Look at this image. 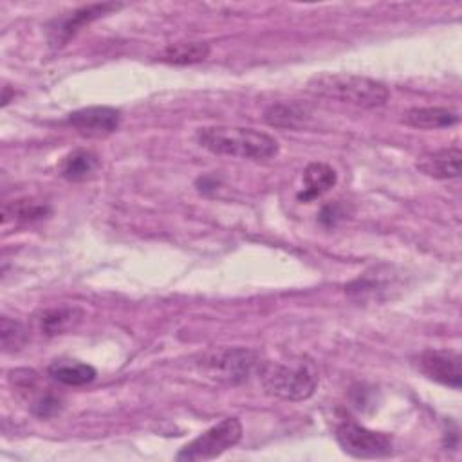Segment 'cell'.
<instances>
[{
    "label": "cell",
    "instance_id": "14",
    "mask_svg": "<svg viewBox=\"0 0 462 462\" xmlns=\"http://www.w3.org/2000/svg\"><path fill=\"white\" fill-rule=\"evenodd\" d=\"M337 180L332 166L327 162H310L303 171V189L298 193V200L309 202L325 191H328Z\"/></svg>",
    "mask_w": 462,
    "mask_h": 462
},
{
    "label": "cell",
    "instance_id": "10",
    "mask_svg": "<svg viewBox=\"0 0 462 462\" xmlns=\"http://www.w3.org/2000/svg\"><path fill=\"white\" fill-rule=\"evenodd\" d=\"M462 152L458 146L442 148L422 155L417 161V168L433 179H457L460 175Z\"/></svg>",
    "mask_w": 462,
    "mask_h": 462
},
{
    "label": "cell",
    "instance_id": "18",
    "mask_svg": "<svg viewBox=\"0 0 462 462\" xmlns=\"http://www.w3.org/2000/svg\"><path fill=\"white\" fill-rule=\"evenodd\" d=\"M307 116H309L307 108L300 103H294V101L273 103L263 112V119L271 126H289V128H294V126L301 125Z\"/></svg>",
    "mask_w": 462,
    "mask_h": 462
},
{
    "label": "cell",
    "instance_id": "19",
    "mask_svg": "<svg viewBox=\"0 0 462 462\" xmlns=\"http://www.w3.org/2000/svg\"><path fill=\"white\" fill-rule=\"evenodd\" d=\"M27 339H29V332H27V327L22 321L2 316V319H0V341H2L4 352L20 350L27 343Z\"/></svg>",
    "mask_w": 462,
    "mask_h": 462
},
{
    "label": "cell",
    "instance_id": "17",
    "mask_svg": "<svg viewBox=\"0 0 462 462\" xmlns=\"http://www.w3.org/2000/svg\"><path fill=\"white\" fill-rule=\"evenodd\" d=\"M49 206L47 202L36 200L32 197L27 199H16L13 202L4 204V211H2V222L7 224L9 220L16 222V224H29L34 220L43 218L49 213Z\"/></svg>",
    "mask_w": 462,
    "mask_h": 462
},
{
    "label": "cell",
    "instance_id": "3",
    "mask_svg": "<svg viewBox=\"0 0 462 462\" xmlns=\"http://www.w3.org/2000/svg\"><path fill=\"white\" fill-rule=\"evenodd\" d=\"M265 393L283 401L309 399L318 388V370L310 359L298 357L289 363H263L258 368Z\"/></svg>",
    "mask_w": 462,
    "mask_h": 462
},
{
    "label": "cell",
    "instance_id": "15",
    "mask_svg": "<svg viewBox=\"0 0 462 462\" xmlns=\"http://www.w3.org/2000/svg\"><path fill=\"white\" fill-rule=\"evenodd\" d=\"M47 374L67 386H85L96 379V368L92 365L74 359H56L49 365Z\"/></svg>",
    "mask_w": 462,
    "mask_h": 462
},
{
    "label": "cell",
    "instance_id": "9",
    "mask_svg": "<svg viewBox=\"0 0 462 462\" xmlns=\"http://www.w3.org/2000/svg\"><path fill=\"white\" fill-rule=\"evenodd\" d=\"M460 354L453 350H424L419 356V368L430 379L458 390L462 386Z\"/></svg>",
    "mask_w": 462,
    "mask_h": 462
},
{
    "label": "cell",
    "instance_id": "11",
    "mask_svg": "<svg viewBox=\"0 0 462 462\" xmlns=\"http://www.w3.org/2000/svg\"><path fill=\"white\" fill-rule=\"evenodd\" d=\"M458 114L446 106H417L410 108L402 121L408 126L419 128V130H435V128H446L458 123Z\"/></svg>",
    "mask_w": 462,
    "mask_h": 462
},
{
    "label": "cell",
    "instance_id": "5",
    "mask_svg": "<svg viewBox=\"0 0 462 462\" xmlns=\"http://www.w3.org/2000/svg\"><path fill=\"white\" fill-rule=\"evenodd\" d=\"M336 440L339 448L354 458H383L393 451L390 435L368 430L352 420L341 422L336 428Z\"/></svg>",
    "mask_w": 462,
    "mask_h": 462
},
{
    "label": "cell",
    "instance_id": "7",
    "mask_svg": "<svg viewBox=\"0 0 462 462\" xmlns=\"http://www.w3.org/2000/svg\"><path fill=\"white\" fill-rule=\"evenodd\" d=\"M67 123L83 137L99 139L114 134L121 125V112L114 106H85L69 114Z\"/></svg>",
    "mask_w": 462,
    "mask_h": 462
},
{
    "label": "cell",
    "instance_id": "13",
    "mask_svg": "<svg viewBox=\"0 0 462 462\" xmlns=\"http://www.w3.org/2000/svg\"><path fill=\"white\" fill-rule=\"evenodd\" d=\"M83 318V310L76 305H60L43 310L40 316V328L45 336H60L65 332H70L79 325Z\"/></svg>",
    "mask_w": 462,
    "mask_h": 462
},
{
    "label": "cell",
    "instance_id": "6",
    "mask_svg": "<svg viewBox=\"0 0 462 462\" xmlns=\"http://www.w3.org/2000/svg\"><path fill=\"white\" fill-rule=\"evenodd\" d=\"M258 359L254 352L247 348H224L211 352L204 357L202 366L217 381L227 384H238L249 377Z\"/></svg>",
    "mask_w": 462,
    "mask_h": 462
},
{
    "label": "cell",
    "instance_id": "8",
    "mask_svg": "<svg viewBox=\"0 0 462 462\" xmlns=\"http://www.w3.org/2000/svg\"><path fill=\"white\" fill-rule=\"evenodd\" d=\"M121 4L114 2H103V4H90L83 5L61 18H56L49 25V42L52 47H61L74 36L83 25H88L90 22L101 18L103 14H108L110 11H117Z\"/></svg>",
    "mask_w": 462,
    "mask_h": 462
},
{
    "label": "cell",
    "instance_id": "1",
    "mask_svg": "<svg viewBox=\"0 0 462 462\" xmlns=\"http://www.w3.org/2000/svg\"><path fill=\"white\" fill-rule=\"evenodd\" d=\"M195 139L199 146L211 153L251 161L271 159L280 148L278 141L265 132L229 125L202 126L197 130Z\"/></svg>",
    "mask_w": 462,
    "mask_h": 462
},
{
    "label": "cell",
    "instance_id": "16",
    "mask_svg": "<svg viewBox=\"0 0 462 462\" xmlns=\"http://www.w3.org/2000/svg\"><path fill=\"white\" fill-rule=\"evenodd\" d=\"M209 56V45L206 42H175L168 43L159 60L170 65H193L200 63Z\"/></svg>",
    "mask_w": 462,
    "mask_h": 462
},
{
    "label": "cell",
    "instance_id": "2",
    "mask_svg": "<svg viewBox=\"0 0 462 462\" xmlns=\"http://www.w3.org/2000/svg\"><path fill=\"white\" fill-rule=\"evenodd\" d=\"M307 92L316 97L339 101L357 108H377L390 97V90L384 83L348 72L316 74L307 81Z\"/></svg>",
    "mask_w": 462,
    "mask_h": 462
},
{
    "label": "cell",
    "instance_id": "12",
    "mask_svg": "<svg viewBox=\"0 0 462 462\" xmlns=\"http://www.w3.org/2000/svg\"><path fill=\"white\" fill-rule=\"evenodd\" d=\"M99 166V157L92 150L76 148L60 162V175L69 182H81L94 175Z\"/></svg>",
    "mask_w": 462,
    "mask_h": 462
},
{
    "label": "cell",
    "instance_id": "20",
    "mask_svg": "<svg viewBox=\"0 0 462 462\" xmlns=\"http://www.w3.org/2000/svg\"><path fill=\"white\" fill-rule=\"evenodd\" d=\"M61 408V402L58 401V397L47 393L43 397H40L34 404H32V413L40 419H47V417H52L54 413H58Z\"/></svg>",
    "mask_w": 462,
    "mask_h": 462
},
{
    "label": "cell",
    "instance_id": "4",
    "mask_svg": "<svg viewBox=\"0 0 462 462\" xmlns=\"http://www.w3.org/2000/svg\"><path fill=\"white\" fill-rule=\"evenodd\" d=\"M242 439V424L236 417H226L202 431L179 453L177 460H211L233 448Z\"/></svg>",
    "mask_w": 462,
    "mask_h": 462
}]
</instances>
